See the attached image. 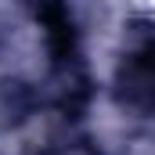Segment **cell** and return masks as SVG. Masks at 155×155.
I'll return each mask as SVG.
<instances>
[{
  "mask_svg": "<svg viewBox=\"0 0 155 155\" xmlns=\"http://www.w3.org/2000/svg\"><path fill=\"white\" fill-rule=\"evenodd\" d=\"M119 97L134 108H155V47L130 54L119 69Z\"/></svg>",
  "mask_w": 155,
  "mask_h": 155,
  "instance_id": "obj_1",
  "label": "cell"
},
{
  "mask_svg": "<svg viewBox=\"0 0 155 155\" xmlns=\"http://www.w3.org/2000/svg\"><path fill=\"white\" fill-rule=\"evenodd\" d=\"M36 18L43 22V29H47L51 51H54L58 58H69V54H72V43H76L69 7H65L61 0H40V4H36Z\"/></svg>",
  "mask_w": 155,
  "mask_h": 155,
  "instance_id": "obj_2",
  "label": "cell"
}]
</instances>
